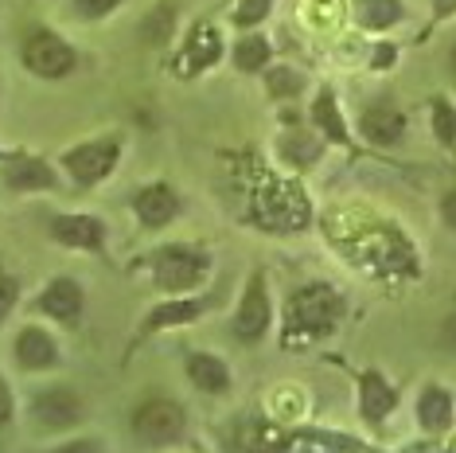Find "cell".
<instances>
[{
	"label": "cell",
	"mask_w": 456,
	"mask_h": 453,
	"mask_svg": "<svg viewBox=\"0 0 456 453\" xmlns=\"http://www.w3.org/2000/svg\"><path fill=\"white\" fill-rule=\"evenodd\" d=\"M16 301H20V282L12 274H0V325L8 321V313L16 309Z\"/></svg>",
	"instance_id": "cell-28"
},
{
	"label": "cell",
	"mask_w": 456,
	"mask_h": 453,
	"mask_svg": "<svg viewBox=\"0 0 456 453\" xmlns=\"http://www.w3.org/2000/svg\"><path fill=\"white\" fill-rule=\"evenodd\" d=\"M36 309L44 317H51L55 325H67L75 328L82 321V313H86V293H82V285L75 282V277H51V282L39 290L36 297Z\"/></svg>",
	"instance_id": "cell-9"
},
{
	"label": "cell",
	"mask_w": 456,
	"mask_h": 453,
	"mask_svg": "<svg viewBox=\"0 0 456 453\" xmlns=\"http://www.w3.org/2000/svg\"><path fill=\"white\" fill-rule=\"evenodd\" d=\"M183 367H188V379H191L195 391H203V395H215V399L231 395L234 375H231V367H226L223 356L195 348V352H188V359H183Z\"/></svg>",
	"instance_id": "cell-13"
},
{
	"label": "cell",
	"mask_w": 456,
	"mask_h": 453,
	"mask_svg": "<svg viewBox=\"0 0 456 453\" xmlns=\"http://www.w3.org/2000/svg\"><path fill=\"white\" fill-rule=\"evenodd\" d=\"M265 82H269V95H277V98H293V95H300V86H305V78H300L297 70H289V67L269 70Z\"/></svg>",
	"instance_id": "cell-26"
},
{
	"label": "cell",
	"mask_w": 456,
	"mask_h": 453,
	"mask_svg": "<svg viewBox=\"0 0 456 453\" xmlns=\"http://www.w3.org/2000/svg\"><path fill=\"white\" fill-rule=\"evenodd\" d=\"M51 453H102V441L98 438H70V441H63V446L51 449Z\"/></svg>",
	"instance_id": "cell-30"
},
{
	"label": "cell",
	"mask_w": 456,
	"mask_h": 453,
	"mask_svg": "<svg viewBox=\"0 0 456 453\" xmlns=\"http://www.w3.org/2000/svg\"><path fill=\"white\" fill-rule=\"evenodd\" d=\"M180 211H183V200H180V192L172 188V184H144V188L133 195V215H137V223L144 226V231H160V226H168L180 219Z\"/></svg>",
	"instance_id": "cell-10"
},
{
	"label": "cell",
	"mask_w": 456,
	"mask_h": 453,
	"mask_svg": "<svg viewBox=\"0 0 456 453\" xmlns=\"http://www.w3.org/2000/svg\"><path fill=\"white\" fill-rule=\"evenodd\" d=\"M320 152H324L320 137H308V133H285L281 137V157L289 164H297V169H313L320 161Z\"/></svg>",
	"instance_id": "cell-22"
},
{
	"label": "cell",
	"mask_w": 456,
	"mask_h": 453,
	"mask_svg": "<svg viewBox=\"0 0 456 453\" xmlns=\"http://www.w3.org/2000/svg\"><path fill=\"white\" fill-rule=\"evenodd\" d=\"M32 418L44 430H75L86 422V399L67 383H51L32 399Z\"/></svg>",
	"instance_id": "cell-7"
},
{
	"label": "cell",
	"mask_w": 456,
	"mask_h": 453,
	"mask_svg": "<svg viewBox=\"0 0 456 453\" xmlns=\"http://www.w3.org/2000/svg\"><path fill=\"white\" fill-rule=\"evenodd\" d=\"M269 8H273V0H238L234 24H238V28H257V24H262V20L269 16Z\"/></svg>",
	"instance_id": "cell-27"
},
{
	"label": "cell",
	"mask_w": 456,
	"mask_h": 453,
	"mask_svg": "<svg viewBox=\"0 0 456 453\" xmlns=\"http://www.w3.org/2000/svg\"><path fill=\"white\" fill-rule=\"evenodd\" d=\"M172 28H175V12H172V4H160L157 12L144 20V39H149V44H164V39L172 36Z\"/></svg>",
	"instance_id": "cell-25"
},
{
	"label": "cell",
	"mask_w": 456,
	"mask_h": 453,
	"mask_svg": "<svg viewBox=\"0 0 456 453\" xmlns=\"http://www.w3.org/2000/svg\"><path fill=\"white\" fill-rule=\"evenodd\" d=\"M269 325H273V301H269V285H265V274L254 270L250 282H246V290H242V297H238L231 333H234V340H242V344H257V340H265Z\"/></svg>",
	"instance_id": "cell-6"
},
{
	"label": "cell",
	"mask_w": 456,
	"mask_h": 453,
	"mask_svg": "<svg viewBox=\"0 0 456 453\" xmlns=\"http://www.w3.org/2000/svg\"><path fill=\"white\" fill-rule=\"evenodd\" d=\"M16 415V399H12V387L4 383V375H0V426H8Z\"/></svg>",
	"instance_id": "cell-31"
},
{
	"label": "cell",
	"mask_w": 456,
	"mask_h": 453,
	"mask_svg": "<svg viewBox=\"0 0 456 453\" xmlns=\"http://www.w3.org/2000/svg\"><path fill=\"white\" fill-rule=\"evenodd\" d=\"M394 55H398V51H394V44H379V47H375V59H370V67L387 70V67L394 63Z\"/></svg>",
	"instance_id": "cell-32"
},
{
	"label": "cell",
	"mask_w": 456,
	"mask_h": 453,
	"mask_svg": "<svg viewBox=\"0 0 456 453\" xmlns=\"http://www.w3.org/2000/svg\"><path fill=\"white\" fill-rule=\"evenodd\" d=\"M339 317H344V297L324 282H313V285H305V290H297L289 297L285 333L316 340V336H328L331 328L339 325Z\"/></svg>",
	"instance_id": "cell-2"
},
{
	"label": "cell",
	"mask_w": 456,
	"mask_h": 453,
	"mask_svg": "<svg viewBox=\"0 0 456 453\" xmlns=\"http://www.w3.org/2000/svg\"><path fill=\"white\" fill-rule=\"evenodd\" d=\"M20 59H24V67L39 78H67L70 70L78 67L75 47H70L63 36L47 32V28H32V32H28L24 47H20Z\"/></svg>",
	"instance_id": "cell-4"
},
{
	"label": "cell",
	"mask_w": 456,
	"mask_h": 453,
	"mask_svg": "<svg viewBox=\"0 0 456 453\" xmlns=\"http://www.w3.org/2000/svg\"><path fill=\"white\" fill-rule=\"evenodd\" d=\"M359 133L370 141V145L390 149V145H398V141L406 137V113H402L398 106H390V102H375L370 110H362Z\"/></svg>",
	"instance_id": "cell-14"
},
{
	"label": "cell",
	"mask_w": 456,
	"mask_h": 453,
	"mask_svg": "<svg viewBox=\"0 0 456 453\" xmlns=\"http://www.w3.org/2000/svg\"><path fill=\"white\" fill-rule=\"evenodd\" d=\"M429 113H433V137L441 141V145H456V106L452 102H444V98H433V106H429Z\"/></svg>",
	"instance_id": "cell-24"
},
{
	"label": "cell",
	"mask_w": 456,
	"mask_h": 453,
	"mask_svg": "<svg viewBox=\"0 0 456 453\" xmlns=\"http://www.w3.org/2000/svg\"><path fill=\"white\" fill-rule=\"evenodd\" d=\"M51 239L59 246H70V251H90V254H102L106 251V223L98 215H55L47 223Z\"/></svg>",
	"instance_id": "cell-11"
},
{
	"label": "cell",
	"mask_w": 456,
	"mask_h": 453,
	"mask_svg": "<svg viewBox=\"0 0 456 453\" xmlns=\"http://www.w3.org/2000/svg\"><path fill=\"white\" fill-rule=\"evenodd\" d=\"M355 16L370 32H387V28H394L406 12H402V0H359Z\"/></svg>",
	"instance_id": "cell-21"
},
{
	"label": "cell",
	"mask_w": 456,
	"mask_h": 453,
	"mask_svg": "<svg viewBox=\"0 0 456 453\" xmlns=\"http://www.w3.org/2000/svg\"><path fill=\"white\" fill-rule=\"evenodd\" d=\"M449 63H452V75H456V44H452V51H449Z\"/></svg>",
	"instance_id": "cell-35"
},
{
	"label": "cell",
	"mask_w": 456,
	"mask_h": 453,
	"mask_svg": "<svg viewBox=\"0 0 456 453\" xmlns=\"http://www.w3.org/2000/svg\"><path fill=\"white\" fill-rule=\"evenodd\" d=\"M129 426L141 446H172V441H180L188 434V410L168 395H152L133 410Z\"/></svg>",
	"instance_id": "cell-3"
},
{
	"label": "cell",
	"mask_w": 456,
	"mask_h": 453,
	"mask_svg": "<svg viewBox=\"0 0 456 453\" xmlns=\"http://www.w3.org/2000/svg\"><path fill=\"white\" fill-rule=\"evenodd\" d=\"M394 407H398V391L390 387V379L382 372H362V379H359V415H362V422L379 426V422H387L394 415Z\"/></svg>",
	"instance_id": "cell-16"
},
{
	"label": "cell",
	"mask_w": 456,
	"mask_h": 453,
	"mask_svg": "<svg viewBox=\"0 0 456 453\" xmlns=\"http://www.w3.org/2000/svg\"><path fill=\"white\" fill-rule=\"evenodd\" d=\"M223 55V36L219 28L211 24H195L188 44H183V55H180V75H200V70L215 67Z\"/></svg>",
	"instance_id": "cell-17"
},
{
	"label": "cell",
	"mask_w": 456,
	"mask_h": 453,
	"mask_svg": "<svg viewBox=\"0 0 456 453\" xmlns=\"http://www.w3.org/2000/svg\"><path fill=\"white\" fill-rule=\"evenodd\" d=\"M215 309V297H191V293H175V297H164L160 305H152L144 313L141 328L144 333H168V328H183V325H195L200 317H207Z\"/></svg>",
	"instance_id": "cell-8"
},
{
	"label": "cell",
	"mask_w": 456,
	"mask_h": 453,
	"mask_svg": "<svg viewBox=\"0 0 456 453\" xmlns=\"http://www.w3.org/2000/svg\"><path fill=\"white\" fill-rule=\"evenodd\" d=\"M211 254L200 251V246H188V243H168L160 246L157 254L149 259V274H152V285L160 293H191L211 277Z\"/></svg>",
	"instance_id": "cell-1"
},
{
	"label": "cell",
	"mask_w": 456,
	"mask_h": 453,
	"mask_svg": "<svg viewBox=\"0 0 456 453\" xmlns=\"http://www.w3.org/2000/svg\"><path fill=\"white\" fill-rule=\"evenodd\" d=\"M12 356L16 364L24 367V372H55L59 364H63V348H59V340L47 333V328L39 325H28L16 333V344H12Z\"/></svg>",
	"instance_id": "cell-12"
},
{
	"label": "cell",
	"mask_w": 456,
	"mask_h": 453,
	"mask_svg": "<svg viewBox=\"0 0 456 453\" xmlns=\"http://www.w3.org/2000/svg\"><path fill=\"white\" fill-rule=\"evenodd\" d=\"M313 126L320 129V137H328L331 145H347V121H344V113H339V102H336V95L324 86L316 95V102H313Z\"/></svg>",
	"instance_id": "cell-19"
},
{
	"label": "cell",
	"mask_w": 456,
	"mask_h": 453,
	"mask_svg": "<svg viewBox=\"0 0 456 453\" xmlns=\"http://www.w3.org/2000/svg\"><path fill=\"white\" fill-rule=\"evenodd\" d=\"M0 177H4V188H12V192H55L59 188V172L44 157H12Z\"/></svg>",
	"instance_id": "cell-15"
},
{
	"label": "cell",
	"mask_w": 456,
	"mask_h": 453,
	"mask_svg": "<svg viewBox=\"0 0 456 453\" xmlns=\"http://www.w3.org/2000/svg\"><path fill=\"white\" fill-rule=\"evenodd\" d=\"M121 161V137H98V141H82V145L63 152V169L78 188H94L118 169Z\"/></svg>",
	"instance_id": "cell-5"
},
{
	"label": "cell",
	"mask_w": 456,
	"mask_h": 453,
	"mask_svg": "<svg viewBox=\"0 0 456 453\" xmlns=\"http://www.w3.org/2000/svg\"><path fill=\"white\" fill-rule=\"evenodd\" d=\"M441 219H444V223H449L452 231H456V188H452V192L441 200Z\"/></svg>",
	"instance_id": "cell-33"
},
{
	"label": "cell",
	"mask_w": 456,
	"mask_h": 453,
	"mask_svg": "<svg viewBox=\"0 0 456 453\" xmlns=\"http://www.w3.org/2000/svg\"><path fill=\"white\" fill-rule=\"evenodd\" d=\"M456 12V0H437V16H452Z\"/></svg>",
	"instance_id": "cell-34"
},
{
	"label": "cell",
	"mask_w": 456,
	"mask_h": 453,
	"mask_svg": "<svg viewBox=\"0 0 456 453\" xmlns=\"http://www.w3.org/2000/svg\"><path fill=\"white\" fill-rule=\"evenodd\" d=\"M242 449L246 453H285V441H281V434H277L269 422H262V418H250L242 426Z\"/></svg>",
	"instance_id": "cell-23"
},
{
	"label": "cell",
	"mask_w": 456,
	"mask_h": 453,
	"mask_svg": "<svg viewBox=\"0 0 456 453\" xmlns=\"http://www.w3.org/2000/svg\"><path fill=\"white\" fill-rule=\"evenodd\" d=\"M231 59H234V70H242V75H254V70H265L269 67V59H273V47H269V39L265 36H242L234 44L231 51Z\"/></svg>",
	"instance_id": "cell-20"
},
{
	"label": "cell",
	"mask_w": 456,
	"mask_h": 453,
	"mask_svg": "<svg viewBox=\"0 0 456 453\" xmlns=\"http://www.w3.org/2000/svg\"><path fill=\"white\" fill-rule=\"evenodd\" d=\"M118 4L121 0H75V12L82 20H102V16H110Z\"/></svg>",
	"instance_id": "cell-29"
},
{
	"label": "cell",
	"mask_w": 456,
	"mask_h": 453,
	"mask_svg": "<svg viewBox=\"0 0 456 453\" xmlns=\"http://www.w3.org/2000/svg\"><path fill=\"white\" fill-rule=\"evenodd\" d=\"M456 418V407H452V395L437 383H429L418 395V422L421 430H429V434H444V430L452 426Z\"/></svg>",
	"instance_id": "cell-18"
}]
</instances>
